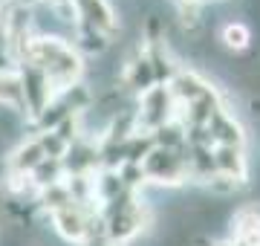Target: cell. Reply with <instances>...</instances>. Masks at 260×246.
<instances>
[{"instance_id":"5b68a950","label":"cell","mask_w":260,"mask_h":246,"mask_svg":"<svg viewBox=\"0 0 260 246\" xmlns=\"http://www.w3.org/2000/svg\"><path fill=\"white\" fill-rule=\"evenodd\" d=\"M0 104H6L12 110H26L23 84L18 73H0Z\"/></svg>"},{"instance_id":"277c9868","label":"cell","mask_w":260,"mask_h":246,"mask_svg":"<svg viewBox=\"0 0 260 246\" xmlns=\"http://www.w3.org/2000/svg\"><path fill=\"white\" fill-rule=\"evenodd\" d=\"M211 165L214 174L225 180H246V157L240 145H211Z\"/></svg>"},{"instance_id":"7a4b0ae2","label":"cell","mask_w":260,"mask_h":246,"mask_svg":"<svg viewBox=\"0 0 260 246\" xmlns=\"http://www.w3.org/2000/svg\"><path fill=\"white\" fill-rule=\"evenodd\" d=\"M188 157H179L177 148H168V145H156L150 148L145 157L139 160V174L148 177L153 182H162V186H174V182H182L188 177Z\"/></svg>"},{"instance_id":"3957f363","label":"cell","mask_w":260,"mask_h":246,"mask_svg":"<svg viewBox=\"0 0 260 246\" xmlns=\"http://www.w3.org/2000/svg\"><path fill=\"white\" fill-rule=\"evenodd\" d=\"M52 223H55L58 232H61L67 240H73V243H84V240L90 237V232L95 229L81 203H70V206L52 211Z\"/></svg>"},{"instance_id":"8992f818","label":"cell","mask_w":260,"mask_h":246,"mask_svg":"<svg viewBox=\"0 0 260 246\" xmlns=\"http://www.w3.org/2000/svg\"><path fill=\"white\" fill-rule=\"evenodd\" d=\"M249 41H251V35H249V29L243 26V23H225L223 26V44L229 49L240 52V49L249 47Z\"/></svg>"},{"instance_id":"6da1fadb","label":"cell","mask_w":260,"mask_h":246,"mask_svg":"<svg viewBox=\"0 0 260 246\" xmlns=\"http://www.w3.org/2000/svg\"><path fill=\"white\" fill-rule=\"evenodd\" d=\"M23 64L35 67L47 78L49 90L55 96L70 90L81 76V55L64 38H55V35L29 38L26 47H23Z\"/></svg>"}]
</instances>
